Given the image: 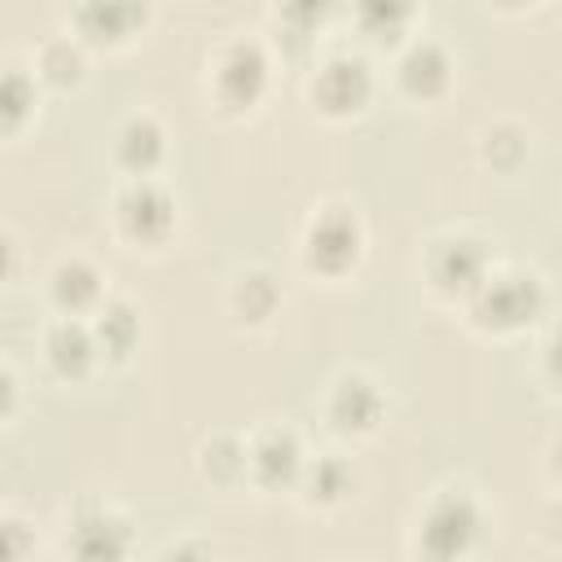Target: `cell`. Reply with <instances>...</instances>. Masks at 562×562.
I'll list each match as a JSON object with an SVG mask.
<instances>
[{
  "label": "cell",
  "instance_id": "cell-1",
  "mask_svg": "<svg viewBox=\"0 0 562 562\" xmlns=\"http://www.w3.org/2000/svg\"><path fill=\"white\" fill-rule=\"evenodd\" d=\"M483 505L470 487H443L426 501L413 553L417 562H465L470 549L483 540Z\"/></svg>",
  "mask_w": 562,
  "mask_h": 562
},
{
  "label": "cell",
  "instance_id": "cell-2",
  "mask_svg": "<svg viewBox=\"0 0 562 562\" xmlns=\"http://www.w3.org/2000/svg\"><path fill=\"white\" fill-rule=\"evenodd\" d=\"M303 268L316 277H347L360 255H364V224L351 206L342 202H325L312 211L307 228H303Z\"/></svg>",
  "mask_w": 562,
  "mask_h": 562
},
{
  "label": "cell",
  "instance_id": "cell-3",
  "mask_svg": "<svg viewBox=\"0 0 562 562\" xmlns=\"http://www.w3.org/2000/svg\"><path fill=\"white\" fill-rule=\"evenodd\" d=\"M268 88V53L259 40L233 35L206 57V92L215 97L220 110L241 114L250 110Z\"/></svg>",
  "mask_w": 562,
  "mask_h": 562
},
{
  "label": "cell",
  "instance_id": "cell-4",
  "mask_svg": "<svg viewBox=\"0 0 562 562\" xmlns=\"http://www.w3.org/2000/svg\"><path fill=\"white\" fill-rule=\"evenodd\" d=\"M474 321L483 329H496V334H509V329H522L540 316L544 307V285L536 272L527 268H492L483 277V285L465 299Z\"/></svg>",
  "mask_w": 562,
  "mask_h": 562
},
{
  "label": "cell",
  "instance_id": "cell-5",
  "mask_svg": "<svg viewBox=\"0 0 562 562\" xmlns=\"http://www.w3.org/2000/svg\"><path fill=\"white\" fill-rule=\"evenodd\" d=\"M114 228L132 246H162L176 228V198L154 176L123 180L114 193Z\"/></svg>",
  "mask_w": 562,
  "mask_h": 562
},
{
  "label": "cell",
  "instance_id": "cell-6",
  "mask_svg": "<svg viewBox=\"0 0 562 562\" xmlns=\"http://www.w3.org/2000/svg\"><path fill=\"white\" fill-rule=\"evenodd\" d=\"M373 92V75H369V61L351 48H329L316 66H312V79H307V97L321 114L329 119H347L356 114Z\"/></svg>",
  "mask_w": 562,
  "mask_h": 562
},
{
  "label": "cell",
  "instance_id": "cell-7",
  "mask_svg": "<svg viewBox=\"0 0 562 562\" xmlns=\"http://www.w3.org/2000/svg\"><path fill=\"white\" fill-rule=\"evenodd\" d=\"M492 272V255L479 237L470 233H443L430 241L426 250V281L435 294H448V299H470L483 277Z\"/></svg>",
  "mask_w": 562,
  "mask_h": 562
},
{
  "label": "cell",
  "instance_id": "cell-8",
  "mask_svg": "<svg viewBox=\"0 0 562 562\" xmlns=\"http://www.w3.org/2000/svg\"><path fill=\"white\" fill-rule=\"evenodd\" d=\"M70 562H123L132 549V527L110 505H79L66 531Z\"/></svg>",
  "mask_w": 562,
  "mask_h": 562
},
{
  "label": "cell",
  "instance_id": "cell-9",
  "mask_svg": "<svg viewBox=\"0 0 562 562\" xmlns=\"http://www.w3.org/2000/svg\"><path fill=\"white\" fill-rule=\"evenodd\" d=\"M382 386L360 373V369H347L329 382V395H325V417L338 435H369L378 422H382Z\"/></svg>",
  "mask_w": 562,
  "mask_h": 562
},
{
  "label": "cell",
  "instance_id": "cell-10",
  "mask_svg": "<svg viewBox=\"0 0 562 562\" xmlns=\"http://www.w3.org/2000/svg\"><path fill=\"white\" fill-rule=\"evenodd\" d=\"M44 360L53 364L57 378H88L101 360V347H97V334H92V321H79V316H57L48 329H44Z\"/></svg>",
  "mask_w": 562,
  "mask_h": 562
},
{
  "label": "cell",
  "instance_id": "cell-11",
  "mask_svg": "<svg viewBox=\"0 0 562 562\" xmlns=\"http://www.w3.org/2000/svg\"><path fill=\"white\" fill-rule=\"evenodd\" d=\"M307 457L294 430L285 426H268L250 439V479L259 487H281V483H299Z\"/></svg>",
  "mask_w": 562,
  "mask_h": 562
},
{
  "label": "cell",
  "instance_id": "cell-12",
  "mask_svg": "<svg viewBox=\"0 0 562 562\" xmlns=\"http://www.w3.org/2000/svg\"><path fill=\"white\" fill-rule=\"evenodd\" d=\"M162 154H167V132H162V123L149 110H136V114H127L119 123V132H114V162L127 171V180L154 176Z\"/></svg>",
  "mask_w": 562,
  "mask_h": 562
},
{
  "label": "cell",
  "instance_id": "cell-13",
  "mask_svg": "<svg viewBox=\"0 0 562 562\" xmlns=\"http://www.w3.org/2000/svg\"><path fill=\"white\" fill-rule=\"evenodd\" d=\"M48 299L57 303L61 316H83V312H97L105 303V277L92 259L83 255H70V259H57V268L48 272Z\"/></svg>",
  "mask_w": 562,
  "mask_h": 562
},
{
  "label": "cell",
  "instance_id": "cell-14",
  "mask_svg": "<svg viewBox=\"0 0 562 562\" xmlns=\"http://www.w3.org/2000/svg\"><path fill=\"white\" fill-rule=\"evenodd\" d=\"M395 79H400V88H404L408 97H417V101L439 97V92L448 88V79H452L448 48H443L439 40H426V35L408 40L404 53H400V61H395Z\"/></svg>",
  "mask_w": 562,
  "mask_h": 562
},
{
  "label": "cell",
  "instance_id": "cell-15",
  "mask_svg": "<svg viewBox=\"0 0 562 562\" xmlns=\"http://www.w3.org/2000/svg\"><path fill=\"white\" fill-rule=\"evenodd\" d=\"M281 307V281L268 268H246L228 285V312L241 325H268Z\"/></svg>",
  "mask_w": 562,
  "mask_h": 562
},
{
  "label": "cell",
  "instance_id": "cell-16",
  "mask_svg": "<svg viewBox=\"0 0 562 562\" xmlns=\"http://www.w3.org/2000/svg\"><path fill=\"white\" fill-rule=\"evenodd\" d=\"M92 334H97V347H101V360H123L136 338H140V321L132 312V303L123 299H105L97 312H92Z\"/></svg>",
  "mask_w": 562,
  "mask_h": 562
},
{
  "label": "cell",
  "instance_id": "cell-17",
  "mask_svg": "<svg viewBox=\"0 0 562 562\" xmlns=\"http://www.w3.org/2000/svg\"><path fill=\"white\" fill-rule=\"evenodd\" d=\"M70 22L83 40H127L145 22V9L140 4H79Z\"/></svg>",
  "mask_w": 562,
  "mask_h": 562
},
{
  "label": "cell",
  "instance_id": "cell-18",
  "mask_svg": "<svg viewBox=\"0 0 562 562\" xmlns=\"http://www.w3.org/2000/svg\"><path fill=\"white\" fill-rule=\"evenodd\" d=\"M299 487L312 505H338L351 492V470L338 452H321V457H307V465L299 474Z\"/></svg>",
  "mask_w": 562,
  "mask_h": 562
},
{
  "label": "cell",
  "instance_id": "cell-19",
  "mask_svg": "<svg viewBox=\"0 0 562 562\" xmlns=\"http://www.w3.org/2000/svg\"><path fill=\"white\" fill-rule=\"evenodd\" d=\"M202 474L220 487L237 483V479H250V439H237V435H215L202 443Z\"/></svg>",
  "mask_w": 562,
  "mask_h": 562
},
{
  "label": "cell",
  "instance_id": "cell-20",
  "mask_svg": "<svg viewBox=\"0 0 562 562\" xmlns=\"http://www.w3.org/2000/svg\"><path fill=\"white\" fill-rule=\"evenodd\" d=\"M35 75L48 83H75L83 75V48L70 35H48L35 48Z\"/></svg>",
  "mask_w": 562,
  "mask_h": 562
},
{
  "label": "cell",
  "instance_id": "cell-21",
  "mask_svg": "<svg viewBox=\"0 0 562 562\" xmlns=\"http://www.w3.org/2000/svg\"><path fill=\"white\" fill-rule=\"evenodd\" d=\"M35 105V75L22 70V66H9L4 79H0V119H4V132H18L22 119L31 114Z\"/></svg>",
  "mask_w": 562,
  "mask_h": 562
},
{
  "label": "cell",
  "instance_id": "cell-22",
  "mask_svg": "<svg viewBox=\"0 0 562 562\" xmlns=\"http://www.w3.org/2000/svg\"><path fill=\"white\" fill-rule=\"evenodd\" d=\"M356 22L369 31V35H395L404 22H408V9L404 4H364L360 13H356Z\"/></svg>",
  "mask_w": 562,
  "mask_h": 562
},
{
  "label": "cell",
  "instance_id": "cell-23",
  "mask_svg": "<svg viewBox=\"0 0 562 562\" xmlns=\"http://www.w3.org/2000/svg\"><path fill=\"white\" fill-rule=\"evenodd\" d=\"M154 562H215V549L198 536H184V540H171Z\"/></svg>",
  "mask_w": 562,
  "mask_h": 562
},
{
  "label": "cell",
  "instance_id": "cell-24",
  "mask_svg": "<svg viewBox=\"0 0 562 562\" xmlns=\"http://www.w3.org/2000/svg\"><path fill=\"white\" fill-rule=\"evenodd\" d=\"M540 369H544V378L562 391V325L549 329V338H544V347H540Z\"/></svg>",
  "mask_w": 562,
  "mask_h": 562
},
{
  "label": "cell",
  "instance_id": "cell-25",
  "mask_svg": "<svg viewBox=\"0 0 562 562\" xmlns=\"http://www.w3.org/2000/svg\"><path fill=\"white\" fill-rule=\"evenodd\" d=\"M22 540H26V522L9 509L4 514V562H22L26 558V544Z\"/></svg>",
  "mask_w": 562,
  "mask_h": 562
},
{
  "label": "cell",
  "instance_id": "cell-26",
  "mask_svg": "<svg viewBox=\"0 0 562 562\" xmlns=\"http://www.w3.org/2000/svg\"><path fill=\"white\" fill-rule=\"evenodd\" d=\"M549 470H553V479L562 483V435H558L553 448H549Z\"/></svg>",
  "mask_w": 562,
  "mask_h": 562
}]
</instances>
